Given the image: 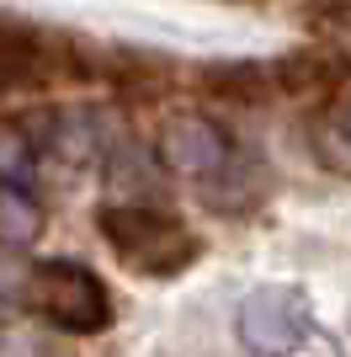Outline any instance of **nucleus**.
<instances>
[{
  "instance_id": "obj_1",
  "label": "nucleus",
  "mask_w": 351,
  "mask_h": 357,
  "mask_svg": "<svg viewBox=\"0 0 351 357\" xmlns=\"http://www.w3.org/2000/svg\"><path fill=\"white\" fill-rule=\"evenodd\" d=\"M96 224H102L107 245H112L128 267L155 272V278L181 272L192 256H197L192 229L181 219H171L165 208H155V203H107Z\"/></svg>"
},
{
  "instance_id": "obj_2",
  "label": "nucleus",
  "mask_w": 351,
  "mask_h": 357,
  "mask_svg": "<svg viewBox=\"0 0 351 357\" xmlns=\"http://www.w3.org/2000/svg\"><path fill=\"white\" fill-rule=\"evenodd\" d=\"M27 298L48 326L70 331V336H96L112 326V298L102 278L80 261H38L27 278Z\"/></svg>"
},
{
  "instance_id": "obj_3",
  "label": "nucleus",
  "mask_w": 351,
  "mask_h": 357,
  "mask_svg": "<svg viewBox=\"0 0 351 357\" xmlns=\"http://www.w3.org/2000/svg\"><path fill=\"white\" fill-rule=\"evenodd\" d=\"M240 342H245L250 357H288L309 342V326H314V314H309V298L304 288L292 283H266L240 304Z\"/></svg>"
},
{
  "instance_id": "obj_4",
  "label": "nucleus",
  "mask_w": 351,
  "mask_h": 357,
  "mask_svg": "<svg viewBox=\"0 0 351 357\" xmlns=\"http://www.w3.org/2000/svg\"><path fill=\"white\" fill-rule=\"evenodd\" d=\"M160 165L192 181L219 176L229 165V134L203 112H181V118H171L160 128Z\"/></svg>"
},
{
  "instance_id": "obj_5",
  "label": "nucleus",
  "mask_w": 351,
  "mask_h": 357,
  "mask_svg": "<svg viewBox=\"0 0 351 357\" xmlns=\"http://www.w3.org/2000/svg\"><path fill=\"white\" fill-rule=\"evenodd\" d=\"M48 75V48L43 38L16 22V16H0V86L6 91H27Z\"/></svg>"
},
{
  "instance_id": "obj_6",
  "label": "nucleus",
  "mask_w": 351,
  "mask_h": 357,
  "mask_svg": "<svg viewBox=\"0 0 351 357\" xmlns=\"http://www.w3.org/2000/svg\"><path fill=\"white\" fill-rule=\"evenodd\" d=\"M266 86H272V70L261 64H213L208 70V91H219L229 102H256L266 96Z\"/></svg>"
},
{
  "instance_id": "obj_7",
  "label": "nucleus",
  "mask_w": 351,
  "mask_h": 357,
  "mask_svg": "<svg viewBox=\"0 0 351 357\" xmlns=\"http://www.w3.org/2000/svg\"><path fill=\"white\" fill-rule=\"evenodd\" d=\"M38 224H43V213L22 187H0V240L27 245V240H38Z\"/></svg>"
},
{
  "instance_id": "obj_8",
  "label": "nucleus",
  "mask_w": 351,
  "mask_h": 357,
  "mask_svg": "<svg viewBox=\"0 0 351 357\" xmlns=\"http://www.w3.org/2000/svg\"><path fill=\"white\" fill-rule=\"evenodd\" d=\"M32 155H38V149H32L27 128L0 118V181H6V187H22V181L32 176Z\"/></svg>"
},
{
  "instance_id": "obj_9",
  "label": "nucleus",
  "mask_w": 351,
  "mask_h": 357,
  "mask_svg": "<svg viewBox=\"0 0 351 357\" xmlns=\"http://www.w3.org/2000/svg\"><path fill=\"white\" fill-rule=\"evenodd\" d=\"M346 134H351V107H346Z\"/></svg>"
}]
</instances>
